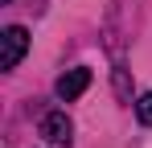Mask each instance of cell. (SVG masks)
I'll list each match as a JSON object with an SVG mask.
<instances>
[{
  "instance_id": "cell-1",
  "label": "cell",
  "mask_w": 152,
  "mask_h": 148,
  "mask_svg": "<svg viewBox=\"0 0 152 148\" xmlns=\"http://www.w3.org/2000/svg\"><path fill=\"white\" fill-rule=\"evenodd\" d=\"M25 53H29V29L25 25H8L0 33V70H17Z\"/></svg>"
},
{
  "instance_id": "cell-2",
  "label": "cell",
  "mask_w": 152,
  "mask_h": 148,
  "mask_svg": "<svg viewBox=\"0 0 152 148\" xmlns=\"http://www.w3.org/2000/svg\"><path fill=\"white\" fill-rule=\"evenodd\" d=\"M41 136H45L50 144H58V148H70L74 123L66 119V111H45V115H41Z\"/></svg>"
},
{
  "instance_id": "cell-3",
  "label": "cell",
  "mask_w": 152,
  "mask_h": 148,
  "mask_svg": "<svg viewBox=\"0 0 152 148\" xmlns=\"http://www.w3.org/2000/svg\"><path fill=\"white\" fill-rule=\"evenodd\" d=\"M86 86H91V70H86V66H74V70H66L62 78H58V86H53V91H58L62 103H74Z\"/></svg>"
},
{
  "instance_id": "cell-4",
  "label": "cell",
  "mask_w": 152,
  "mask_h": 148,
  "mask_svg": "<svg viewBox=\"0 0 152 148\" xmlns=\"http://www.w3.org/2000/svg\"><path fill=\"white\" fill-rule=\"evenodd\" d=\"M136 119L144 123V127H152V91H144V95L136 99Z\"/></svg>"
}]
</instances>
